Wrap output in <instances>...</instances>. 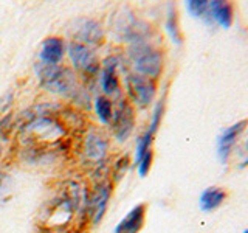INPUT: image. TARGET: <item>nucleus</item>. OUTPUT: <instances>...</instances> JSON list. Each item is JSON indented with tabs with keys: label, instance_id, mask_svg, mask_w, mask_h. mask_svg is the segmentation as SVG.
<instances>
[{
	"label": "nucleus",
	"instance_id": "obj_2",
	"mask_svg": "<svg viewBox=\"0 0 248 233\" xmlns=\"http://www.w3.org/2000/svg\"><path fill=\"white\" fill-rule=\"evenodd\" d=\"M130 56L138 75L157 80L163 70V54L144 41L134 42L130 49Z\"/></svg>",
	"mask_w": 248,
	"mask_h": 233
},
{
	"label": "nucleus",
	"instance_id": "obj_8",
	"mask_svg": "<svg viewBox=\"0 0 248 233\" xmlns=\"http://www.w3.org/2000/svg\"><path fill=\"white\" fill-rule=\"evenodd\" d=\"M146 212H147L146 204L135 205L118 222L113 233H140L141 229L144 227V222H146Z\"/></svg>",
	"mask_w": 248,
	"mask_h": 233
},
{
	"label": "nucleus",
	"instance_id": "obj_17",
	"mask_svg": "<svg viewBox=\"0 0 248 233\" xmlns=\"http://www.w3.org/2000/svg\"><path fill=\"white\" fill-rule=\"evenodd\" d=\"M166 30L170 36V39L175 42V44H182L183 42V34H182V30L178 27V16L177 11L170 6V11L168 14V20H166Z\"/></svg>",
	"mask_w": 248,
	"mask_h": 233
},
{
	"label": "nucleus",
	"instance_id": "obj_14",
	"mask_svg": "<svg viewBox=\"0 0 248 233\" xmlns=\"http://www.w3.org/2000/svg\"><path fill=\"white\" fill-rule=\"evenodd\" d=\"M107 152V142L96 132H92L85 138V154L92 160H101Z\"/></svg>",
	"mask_w": 248,
	"mask_h": 233
},
{
	"label": "nucleus",
	"instance_id": "obj_13",
	"mask_svg": "<svg viewBox=\"0 0 248 233\" xmlns=\"http://www.w3.org/2000/svg\"><path fill=\"white\" fill-rule=\"evenodd\" d=\"M209 13H211L213 22H217L223 28H230L234 20V6L230 2H220L214 0L209 2Z\"/></svg>",
	"mask_w": 248,
	"mask_h": 233
},
{
	"label": "nucleus",
	"instance_id": "obj_12",
	"mask_svg": "<svg viewBox=\"0 0 248 233\" xmlns=\"http://www.w3.org/2000/svg\"><path fill=\"white\" fill-rule=\"evenodd\" d=\"M228 198V191L222 188V186H209L203 193H202L199 205L202 212H214L219 208Z\"/></svg>",
	"mask_w": 248,
	"mask_h": 233
},
{
	"label": "nucleus",
	"instance_id": "obj_22",
	"mask_svg": "<svg viewBox=\"0 0 248 233\" xmlns=\"http://www.w3.org/2000/svg\"><path fill=\"white\" fill-rule=\"evenodd\" d=\"M244 233H248V229H247V230H245V232H244Z\"/></svg>",
	"mask_w": 248,
	"mask_h": 233
},
{
	"label": "nucleus",
	"instance_id": "obj_4",
	"mask_svg": "<svg viewBox=\"0 0 248 233\" xmlns=\"http://www.w3.org/2000/svg\"><path fill=\"white\" fill-rule=\"evenodd\" d=\"M112 123L115 137L118 142H124L132 134L135 124V112L127 100H121L118 103V107L112 116Z\"/></svg>",
	"mask_w": 248,
	"mask_h": 233
},
{
	"label": "nucleus",
	"instance_id": "obj_6",
	"mask_svg": "<svg viewBox=\"0 0 248 233\" xmlns=\"http://www.w3.org/2000/svg\"><path fill=\"white\" fill-rule=\"evenodd\" d=\"M72 34L75 37V42H79L84 45H98L103 42V28L99 22L93 19H78L73 25Z\"/></svg>",
	"mask_w": 248,
	"mask_h": 233
},
{
	"label": "nucleus",
	"instance_id": "obj_5",
	"mask_svg": "<svg viewBox=\"0 0 248 233\" xmlns=\"http://www.w3.org/2000/svg\"><path fill=\"white\" fill-rule=\"evenodd\" d=\"M68 56L76 70L85 75H95L98 70V59L87 45L72 41L68 44Z\"/></svg>",
	"mask_w": 248,
	"mask_h": 233
},
{
	"label": "nucleus",
	"instance_id": "obj_10",
	"mask_svg": "<svg viewBox=\"0 0 248 233\" xmlns=\"http://www.w3.org/2000/svg\"><path fill=\"white\" fill-rule=\"evenodd\" d=\"M120 66V61L116 56H110L104 61L103 75H101V87L107 95H115L120 92V81L116 76V68Z\"/></svg>",
	"mask_w": 248,
	"mask_h": 233
},
{
	"label": "nucleus",
	"instance_id": "obj_15",
	"mask_svg": "<svg viewBox=\"0 0 248 233\" xmlns=\"http://www.w3.org/2000/svg\"><path fill=\"white\" fill-rule=\"evenodd\" d=\"M186 8L192 16L203 19L206 23H213L211 13H209V2H206V0H191V2L186 3Z\"/></svg>",
	"mask_w": 248,
	"mask_h": 233
},
{
	"label": "nucleus",
	"instance_id": "obj_16",
	"mask_svg": "<svg viewBox=\"0 0 248 233\" xmlns=\"http://www.w3.org/2000/svg\"><path fill=\"white\" fill-rule=\"evenodd\" d=\"M95 111L98 118L103 121L104 124L110 123L112 121V116H113V107L110 100L106 98V97H98L95 100Z\"/></svg>",
	"mask_w": 248,
	"mask_h": 233
},
{
	"label": "nucleus",
	"instance_id": "obj_1",
	"mask_svg": "<svg viewBox=\"0 0 248 233\" xmlns=\"http://www.w3.org/2000/svg\"><path fill=\"white\" fill-rule=\"evenodd\" d=\"M36 73L41 84L46 90L54 93H70L76 89L75 73L68 67L53 66V64H41L36 66Z\"/></svg>",
	"mask_w": 248,
	"mask_h": 233
},
{
	"label": "nucleus",
	"instance_id": "obj_9",
	"mask_svg": "<svg viewBox=\"0 0 248 233\" xmlns=\"http://www.w3.org/2000/svg\"><path fill=\"white\" fill-rule=\"evenodd\" d=\"M108 194H110V188H108L107 183H103L98 186L95 193H93V196L87 200L89 213L92 216L93 224H99L101 219L104 217L107 202H108Z\"/></svg>",
	"mask_w": 248,
	"mask_h": 233
},
{
	"label": "nucleus",
	"instance_id": "obj_3",
	"mask_svg": "<svg viewBox=\"0 0 248 233\" xmlns=\"http://www.w3.org/2000/svg\"><path fill=\"white\" fill-rule=\"evenodd\" d=\"M126 87L127 93L132 100V103L138 107H147L157 93V84L152 78H147L138 73H130L126 78Z\"/></svg>",
	"mask_w": 248,
	"mask_h": 233
},
{
	"label": "nucleus",
	"instance_id": "obj_7",
	"mask_svg": "<svg viewBox=\"0 0 248 233\" xmlns=\"http://www.w3.org/2000/svg\"><path fill=\"white\" fill-rule=\"evenodd\" d=\"M247 126H248V118H244V120L234 123L228 129H225L223 134L219 137V157L223 163L228 162L231 151H232V146L236 145L239 135L245 131Z\"/></svg>",
	"mask_w": 248,
	"mask_h": 233
},
{
	"label": "nucleus",
	"instance_id": "obj_19",
	"mask_svg": "<svg viewBox=\"0 0 248 233\" xmlns=\"http://www.w3.org/2000/svg\"><path fill=\"white\" fill-rule=\"evenodd\" d=\"M152 160H154V151H147L141 159H140V162L137 163L138 166V173L141 177L147 176V173L151 171V166H152Z\"/></svg>",
	"mask_w": 248,
	"mask_h": 233
},
{
	"label": "nucleus",
	"instance_id": "obj_11",
	"mask_svg": "<svg viewBox=\"0 0 248 233\" xmlns=\"http://www.w3.org/2000/svg\"><path fill=\"white\" fill-rule=\"evenodd\" d=\"M64 42H62L61 37L51 36L48 39H45L42 44V50H41V59L45 64H53L58 66L59 62L64 58Z\"/></svg>",
	"mask_w": 248,
	"mask_h": 233
},
{
	"label": "nucleus",
	"instance_id": "obj_20",
	"mask_svg": "<svg viewBox=\"0 0 248 233\" xmlns=\"http://www.w3.org/2000/svg\"><path fill=\"white\" fill-rule=\"evenodd\" d=\"M6 181L8 179L5 177V174H0V199L6 193Z\"/></svg>",
	"mask_w": 248,
	"mask_h": 233
},
{
	"label": "nucleus",
	"instance_id": "obj_18",
	"mask_svg": "<svg viewBox=\"0 0 248 233\" xmlns=\"http://www.w3.org/2000/svg\"><path fill=\"white\" fill-rule=\"evenodd\" d=\"M163 112H165V98H161L157 106H155L154 109V115H152V121H151V126L147 131H151L152 134H155L160 126V123H161V116H163Z\"/></svg>",
	"mask_w": 248,
	"mask_h": 233
},
{
	"label": "nucleus",
	"instance_id": "obj_21",
	"mask_svg": "<svg viewBox=\"0 0 248 233\" xmlns=\"http://www.w3.org/2000/svg\"><path fill=\"white\" fill-rule=\"evenodd\" d=\"M247 152H248V142H247Z\"/></svg>",
	"mask_w": 248,
	"mask_h": 233
}]
</instances>
